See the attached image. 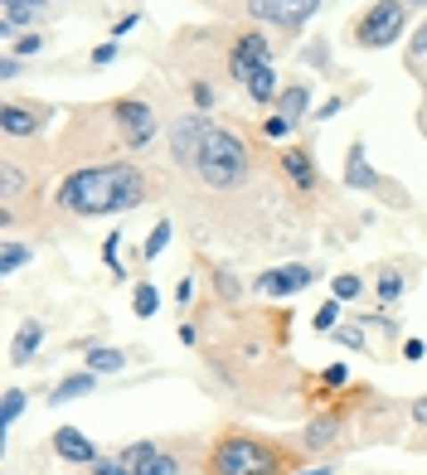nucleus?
Returning <instances> with one entry per match:
<instances>
[{
	"mask_svg": "<svg viewBox=\"0 0 427 475\" xmlns=\"http://www.w3.org/2000/svg\"><path fill=\"white\" fill-rule=\"evenodd\" d=\"M277 112L292 121V127H297V121L311 112V83H292L287 93H277Z\"/></svg>",
	"mask_w": 427,
	"mask_h": 475,
	"instance_id": "f8f14e48",
	"label": "nucleus"
},
{
	"mask_svg": "<svg viewBox=\"0 0 427 475\" xmlns=\"http://www.w3.org/2000/svg\"><path fill=\"white\" fill-rule=\"evenodd\" d=\"M282 165H287V175L301 184V190H316V165L306 151H282Z\"/></svg>",
	"mask_w": 427,
	"mask_h": 475,
	"instance_id": "2eb2a0df",
	"label": "nucleus"
},
{
	"mask_svg": "<svg viewBox=\"0 0 427 475\" xmlns=\"http://www.w3.org/2000/svg\"><path fill=\"white\" fill-rule=\"evenodd\" d=\"M403 5H418V10H423V5H427V0H403Z\"/></svg>",
	"mask_w": 427,
	"mask_h": 475,
	"instance_id": "37998d69",
	"label": "nucleus"
},
{
	"mask_svg": "<svg viewBox=\"0 0 427 475\" xmlns=\"http://www.w3.org/2000/svg\"><path fill=\"white\" fill-rule=\"evenodd\" d=\"M131 311H136L141 320H151V315L160 311V291H156V286H151V282H141L136 291H131Z\"/></svg>",
	"mask_w": 427,
	"mask_h": 475,
	"instance_id": "aec40b11",
	"label": "nucleus"
},
{
	"mask_svg": "<svg viewBox=\"0 0 427 475\" xmlns=\"http://www.w3.org/2000/svg\"><path fill=\"white\" fill-rule=\"evenodd\" d=\"M131 475H180V461L170 456V451H151L146 461H136V466H131Z\"/></svg>",
	"mask_w": 427,
	"mask_h": 475,
	"instance_id": "dca6fc26",
	"label": "nucleus"
},
{
	"mask_svg": "<svg viewBox=\"0 0 427 475\" xmlns=\"http://www.w3.org/2000/svg\"><path fill=\"white\" fill-rule=\"evenodd\" d=\"M53 451H59L63 461H73V466H93L97 461L93 441H87L78 427H59V432H53Z\"/></svg>",
	"mask_w": 427,
	"mask_h": 475,
	"instance_id": "9d476101",
	"label": "nucleus"
},
{
	"mask_svg": "<svg viewBox=\"0 0 427 475\" xmlns=\"http://www.w3.org/2000/svg\"><path fill=\"white\" fill-rule=\"evenodd\" d=\"M117 59V39H107V44H97V49H93V63H97V69H103V63H112Z\"/></svg>",
	"mask_w": 427,
	"mask_h": 475,
	"instance_id": "473e14b6",
	"label": "nucleus"
},
{
	"mask_svg": "<svg viewBox=\"0 0 427 475\" xmlns=\"http://www.w3.org/2000/svg\"><path fill=\"white\" fill-rule=\"evenodd\" d=\"M248 97H253V102H262V107L277 102V73H272V69H258L253 78H248Z\"/></svg>",
	"mask_w": 427,
	"mask_h": 475,
	"instance_id": "f3484780",
	"label": "nucleus"
},
{
	"mask_svg": "<svg viewBox=\"0 0 427 475\" xmlns=\"http://www.w3.org/2000/svg\"><path fill=\"white\" fill-rule=\"evenodd\" d=\"M0 127H5V136H35V131H39V117L29 112V107L5 102V112H0Z\"/></svg>",
	"mask_w": 427,
	"mask_h": 475,
	"instance_id": "4468645a",
	"label": "nucleus"
},
{
	"mask_svg": "<svg viewBox=\"0 0 427 475\" xmlns=\"http://www.w3.org/2000/svg\"><path fill=\"white\" fill-rule=\"evenodd\" d=\"M25 262H29V248H25V242H5V248H0V277H15Z\"/></svg>",
	"mask_w": 427,
	"mask_h": 475,
	"instance_id": "412c9836",
	"label": "nucleus"
},
{
	"mask_svg": "<svg viewBox=\"0 0 427 475\" xmlns=\"http://www.w3.org/2000/svg\"><path fill=\"white\" fill-rule=\"evenodd\" d=\"M93 389H97V373H93V369H87V373H73V379L59 383L53 403H69V397H83V393H93Z\"/></svg>",
	"mask_w": 427,
	"mask_h": 475,
	"instance_id": "a211bd4d",
	"label": "nucleus"
},
{
	"mask_svg": "<svg viewBox=\"0 0 427 475\" xmlns=\"http://www.w3.org/2000/svg\"><path fill=\"white\" fill-rule=\"evenodd\" d=\"M0 175H5V199H15V194H20V184H25V180H20V170H15V165H5Z\"/></svg>",
	"mask_w": 427,
	"mask_h": 475,
	"instance_id": "72a5a7b5",
	"label": "nucleus"
},
{
	"mask_svg": "<svg viewBox=\"0 0 427 475\" xmlns=\"http://www.w3.org/2000/svg\"><path fill=\"white\" fill-rule=\"evenodd\" d=\"M311 282H316V272L301 267V262H292V267L262 272V277L253 282V291H258V296H297V291H306Z\"/></svg>",
	"mask_w": 427,
	"mask_h": 475,
	"instance_id": "0eeeda50",
	"label": "nucleus"
},
{
	"mask_svg": "<svg viewBox=\"0 0 427 475\" xmlns=\"http://www.w3.org/2000/svg\"><path fill=\"white\" fill-rule=\"evenodd\" d=\"M39 345H44V325H39V320H25L20 335H15V345H10V364H29Z\"/></svg>",
	"mask_w": 427,
	"mask_h": 475,
	"instance_id": "ddd939ff",
	"label": "nucleus"
},
{
	"mask_svg": "<svg viewBox=\"0 0 427 475\" xmlns=\"http://www.w3.org/2000/svg\"><path fill=\"white\" fill-rule=\"evenodd\" d=\"M146 199V175L136 165L117 160V165H87V170H73L69 180L59 184V209L78 218H103V214H127Z\"/></svg>",
	"mask_w": 427,
	"mask_h": 475,
	"instance_id": "f03ea898",
	"label": "nucleus"
},
{
	"mask_svg": "<svg viewBox=\"0 0 427 475\" xmlns=\"http://www.w3.org/2000/svg\"><path fill=\"white\" fill-rule=\"evenodd\" d=\"M403 355H408V359H423L427 345H423V340H408V345H403Z\"/></svg>",
	"mask_w": 427,
	"mask_h": 475,
	"instance_id": "ea45409f",
	"label": "nucleus"
},
{
	"mask_svg": "<svg viewBox=\"0 0 427 475\" xmlns=\"http://www.w3.org/2000/svg\"><path fill=\"white\" fill-rule=\"evenodd\" d=\"M209 475H277V451L253 437H228L214 446Z\"/></svg>",
	"mask_w": 427,
	"mask_h": 475,
	"instance_id": "7ed1b4c3",
	"label": "nucleus"
},
{
	"mask_svg": "<svg viewBox=\"0 0 427 475\" xmlns=\"http://www.w3.org/2000/svg\"><path fill=\"white\" fill-rule=\"evenodd\" d=\"M301 475H331V471H301Z\"/></svg>",
	"mask_w": 427,
	"mask_h": 475,
	"instance_id": "c03bdc74",
	"label": "nucleus"
},
{
	"mask_svg": "<svg viewBox=\"0 0 427 475\" xmlns=\"http://www.w3.org/2000/svg\"><path fill=\"white\" fill-rule=\"evenodd\" d=\"M166 242H170V224H166V218H160V224H156V233L146 238V262H156L160 252H166Z\"/></svg>",
	"mask_w": 427,
	"mask_h": 475,
	"instance_id": "393cba45",
	"label": "nucleus"
},
{
	"mask_svg": "<svg viewBox=\"0 0 427 475\" xmlns=\"http://www.w3.org/2000/svg\"><path fill=\"white\" fill-rule=\"evenodd\" d=\"M316 10H321V0H248V15L272 20V25H282V29H301Z\"/></svg>",
	"mask_w": 427,
	"mask_h": 475,
	"instance_id": "423d86ee",
	"label": "nucleus"
},
{
	"mask_svg": "<svg viewBox=\"0 0 427 475\" xmlns=\"http://www.w3.org/2000/svg\"><path fill=\"white\" fill-rule=\"evenodd\" d=\"M87 369L93 373H117V369H127V355L122 349H93V355H87Z\"/></svg>",
	"mask_w": 427,
	"mask_h": 475,
	"instance_id": "4be33fe9",
	"label": "nucleus"
},
{
	"mask_svg": "<svg viewBox=\"0 0 427 475\" xmlns=\"http://www.w3.org/2000/svg\"><path fill=\"white\" fill-rule=\"evenodd\" d=\"M413 422H423V427H427V393L418 397V403H413Z\"/></svg>",
	"mask_w": 427,
	"mask_h": 475,
	"instance_id": "a19ab883",
	"label": "nucleus"
},
{
	"mask_svg": "<svg viewBox=\"0 0 427 475\" xmlns=\"http://www.w3.org/2000/svg\"><path fill=\"white\" fill-rule=\"evenodd\" d=\"M335 340H341L345 349H355V355H359V349H365V330H359V325H345V330H335Z\"/></svg>",
	"mask_w": 427,
	"mask_h": 475,
	"instance_id": "c756f323",
	"label": "nucleus"
},
{
	"mask_svg": "<svg viewBox=\"0 0 427 475\" xmlns=\"http://www.w3.org/2000/svg\"><path fill=\"white\" fill-rule=\"evenodd\" d=\"M117 252H122V233H117V228H112V238L103 242V262H107V267H112V282H122L127 272H122V262H117Z\"/></svg>",
	"mask_w": 427,
	"mask_h": 475,
	"instance_id": "b1692460",
	"label": "nucleus"
},
{
	"mask_svg": "<svg viewBox=\"0 0 427 475\" xmlns=\"http://www.w3.org/2000/svg\"><path fill=\"white\" fill-rule=\"evenodd\" d=\"M194 102H200V107H214V87H209V83H194Z\"/></svg>",
	"mask_w": 427,
	"mask_h": 475,
	"instance_id": "e433bc0d",
	"label": "nucleus"
},
{
	"mask_svg": "<svg viewBox=\"0 0 427 475\" xmlns=\"http://www.w3.org/2000/svg\"><path fill=\"white\" fill-rule=\"evenodd\" d=\"M170 151L185 170H194L209 190H238L248 180V146L238 131L218 127L209 117H180L170 127Z\"/></svg>",
	"mask_w": 427,
	"mask_h": 475,
	"instance_id": "f257e3e1",
	"label": "nucleus"
},
{
	"mask_svg": "<svg viewBox=\"0 0 427 475\" xmlns=\"http://www.w3.org/2000/svg\"><path fill=\"white\" fill-rule=\"evenodd\" d=\"M403 20H408V5L403 0H379V5H369L365 15H359L355 25V44L359 49H384L403 35Z\"/></svg>",
	"mask_w": 427,
	"mask_h": 475,
	"instance_id": "20e7f679",
	"label": "nucleus"
},
{
	"mask_svg": "<svg viewBox=\"0 0 427 475\" xmlns=\"http://www.w3.org/2000/svg\"><path fill=\"white\" fill-rule=\"evenodd\" d=\"M39 15H44V0H5V10H0V39H10L20 25H29Z\"/></svg>",
	"mask_w": 427,
	"mask_h": 475,
	"instance_id": "9b49d317",
	"label": "nucleus"
},
{
	"mask_svg": "<svg viewBox=\"0 0 427 475\" xmlns=\"http://www.w3.org/2000/svg\"><path fill=\"white\" fill-rule=\"evenodd\" d=\"M39 49H44V39H39V35H25V39H15V53H20V59H35Z\"/></svg>",
	"mask_w": 427,
	"mask_h": 475,
	"instance_id": "2f4dec72",
	"label": "nucleus"
},
{
	"mask_svg": "<svg viewBox=\"0 0 427 475\" xmlns=\"http://www.w3.org/2000/svg\"><path fill=\"white\" fill-rule=\"evenodd\" d=\"M345 379H349V369H345V364H331V369H325V383H331V389H341Z\"/></svg>",
	"mask_w": 427,
	"mask_h": 475,
	"instance_id": "c9c22d12",
	"label": "nucleus"
},
{
	"mask_svg": "<svg viewBox=\"0 0 427 475\" xmlns=\"http://www.w3.org/2000/svg\"><path fill=\"white\" fill-rule=\"evenodd\" d=\"M0 78H20V53H5V59H0Z\"/></svg>",
	"mask_w": 427,
	"mask_h": 475,
	"instance_id": "f704fd0d",
	"label": "nucleus"
},
{
	"mask_svg": "<svg viewBox=\"0 0 427 475\" xmlns=\"http://www.w3.org/2000/svg\"><path fill=\"white\" fill-rule=\"evenodd\" d=\"M287 131H292V121L287 117H267V121H262V136H272V141H282V136H287Z\"/></svg>",
	"mask_w": 427,
	"mask_h": 475,
	"instance_id": "7c9ffc66",
	"label": "nucleus"
},
{
	"mask_svg": "<svg viewBox=\"0 0 427 475\" xmlns=\"http://www.w3.org/2000/svg\"><path fill=\"white\" fill-rule=\"evenodd\" d=\"M335 320H341V301H325L321 311H316V320H311V325L321 330V335H331V330H335Z\"/></svg>",
	"mask_w": 427,
	"mask_h": 475,
	"instance_id": "bb28decb",
	"label": "nucleus"
},
{
	"mask_svg": "<svg viewBox=\"0 0 427 475\" xmlns=\"http://www.w3.org/2000/svg\"><path fill=\"white\" fill-rule=\"evenodd\" d=\"M335 432H341V417H321V422H311V427H306V446H311V451L331 446Z\"/></svg>",
	"mask_w": 427,
	"mask_h": 475,
	"instance_id": "6ab92c4d",
	"label": "nucleus"
},
{
	"mask_svg": "<svg viewBox=\"0 0 427 475\" xmlns=\"http://www.w3.org/2000/svg\"><path fill=\"white\" fill-rule=\"evenodd\" d=\"M331 291H335V301H355V296H359V277H335Z\"/></svg>",
	"mask_w": 427,
	"mask_h": 475,
	"instance_id": "c85d7f7f",
	"label": "nucleus"
},
{
	"mask_svg": "<svg viewBox=\"0 0 427 475\" xmlns=\"http://www.w3.org/2000/svg\"><path fill=\"white\" fill-rule=\"evenodd\" d=\"M218 291H224V296H238V282H234V277H228V272H224V277H218Z\"/></svg>",
	"mask_w": 427,
	"mask_h": 475,
	"instance_id": "79ce46f5",
	"label": "nucleus"
},
{
	"mask_svg": "<svg viewBox=\"0 0 427 475\" xmlns=\"http://www.w3.org/2000/svg\"><path fill=\"white\" fill-rule=\"evenodd\" d=\"M379 170L369 165V156H365V141H355L349 146V156H345V190H379Z\"/></svg>",
	"mask_w": 427,
	"mask_h": 475,
	"instance_id": "1a4fd4ad",
	"label": "nucleus"
},
{
	"mask_svg": "<svg viewBox=\"0 0 427 475\" xmlns=\"http://www.w3.org/2000/svg\"><path fill=\"white\" fill-rule=\"evenodd\" d=\"M20 413H25V393H20V389H5V407H0V427L10 432Z\"/></svg>",
	"mask_w": 427,
	"mask_h": 475,
	"instance_id": "5701e85b",
	"label": "nucleus"
},
{
	"mask_svg": "<svg viewBox=\"0 0 427 475\" xmlns=\"http://www.w3.org/2000/svg\"><path fill=\"white\" fill-rule=\"evenodd\" d=\"M93 475H131V466L122 456H97L93 461Z\"/></svg>",
	"mask_w": 427,
	"mask_h": 475,
	"instance_id": "cd10ccee",
	"label": "nucleus"
},
{
	"mask_svg": "<svg viewBox=\"0 0 427 475\" xmlns=\"http://www.w3.org/2000/svg\"><path fill=\"white\" fill-rule=\"evenodd\" d=\"M398 296H403V277H398V272H384V277H379V301L393 306Z\"/></svg>",
	"mask_w": 427,
	"mask_h": 475,
	"instance_id": "a878e982",
	"label": "nucleus"
},
{
	"mask_svg": "<svg viewBox=\"0 0 427 475\" xmlns=\"http://www.w3.org/2000/svg\"><path fill=\"white\" fill-rule=\"evenodd\" d=\"M190 296H194V282H190V277H185L180 286H175V301H185V306H190Z\"/></svg>",
	"mask_w": 427,
	"mask_h": 475,
	"instance_id": "58836bf2",
	"label": "nucleus"
},
{
	"mask_svg": "<svg viewBox=\"0 0 427 475\" xmlns=\"http://www.w3.org/2000/svg\"><path fill=\"white\" fill-rule=\"evenodd\" d=\"M413 59H427V25L413 35Z\"/></svg>",
	"mask_w": 427,
	"mask_h": 475,
	"instance_id": "4c0bfd02",
	"label": "nucleus"
},
{
	"mask_svg": "<svg viewBox=\"0 0 427 475\" xmlns=\"http://www.w3.org/2000/svg\"><path fill=\"white\" fill-rule=\"evenodd\" d=\"M258 69H272V49L262 35H243L234 44V59H228V73H234L238 83H248Z\"/></svg>",
	"mask_w": 427,
	"mask_h": 475,
	"instance_id": "6e6552de",
	"label": "nucleus"
},
{
	"mask_svg": "<svg viewBox=\"0 0 427 475\" xmlns=\"http://www.w3.org/2000/svg\"><path fill=\"white\" fill-rule=\"evenodd\" d=\"M112 121H117V136H122L131 151L151 146V136H156V112H151V102H141V97L112 102Z\"/></svg>",
	"mask_w": 427,
	"mask_h": 475,
	"instance_id": "39448f33",
	"label": "nucleus"
}]
</instances>
